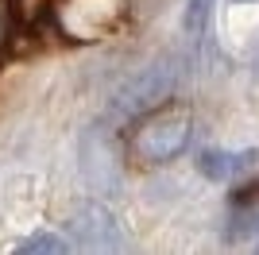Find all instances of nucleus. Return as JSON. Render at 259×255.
I'll return each instance as SVG.
<instances>
[{
    "label": "nucleus",
    "instance_id": "obj_1",
    "mask_svg": "<svg viewBox=\"0 0 259 255\" xmlns=\"http://www.w3.org/2000/svg\"><path fill=\"white\" fill-rule=\"evenodd\" d=\"M190 139H194V116L186 108H151L132 136V151L143 162H170L186 155Z\"/></svg>",
    "mask_w": 259,
    "mask_h": 255
},
{
    "label": "nucleus",
    "instance_id": "obj_2",
    "mask_svg": "<svg viewBox=\"0 0 259 255\" xmlns=\"http://www.w3.org/2000/svg\"><path fill=\"white\" fill-rule=\"evenodd\" d=\"M174 81H178V74H174V62L170 58H162V62L147 66L143 74H136L124 89L116 93V112L120 120L128 116H143V112H151V108H159L166 97H170Z\"/></svg>",
    "mask_w": 259,
    "mask_h": 255
},
{
    "label": "nucleus",
    "instance_id": "obj_3",
    "mask_svg": "<svg viewBox=\"0 0 259 255\" xmlns=\"http://www.w3.org/2000/svg\"><path fill=\"white\" fill-rule=\"evenodd\" d=\"M81 159H85V174L97 190H112L120 182V170H116V155H112V143L101 136L97 128L89 132L85 147H81Z\"/></svg>",
    "mask_w": 259,
    "mask_h": 255
},
{
    "label": "nucleus",
    "instance_id": "obj_4",
    "mask_svg": "<svg viewBox=\"0 0 259 255\" xmlns=\"http://www.w3.org/2000/svg\"><path fill=\"white\" fill-rule=\"evenodd\" d=\"M201 174L217 182H228V178H248L259 170V151H205L201 155Z\"/></svg>",
    "mask_w": 259,
    "mask_h": 255
},
{
    "label": "nucleus",
    "instance_id": "obj_5",
    "mask_svg": "<svg viewBox=\"0 0 259 255\" xmlns=\"http://www.w3.org/2000/svg\"><path fill=\"white\" fill-rule=\"evenodd\" d=\"M112 217H108L101 205H89V209H81V217H77V236L81 240H93V244H108L112 240Z\"/></svg>",
    "mask_w": 259,
    "mask_h": 255
},
{
    "label": "nucleus",
    "instance_id": "obj_6",
    "mask_svg": "<svg viewBox=\"0 0 259 255\" xmlns=\"http://www.w3.org/2000/svg\"><path fill=\"white\" fill-rule=\"evenodd\" d=\"M209 12H213V0H190V8H186V31L201 35L209 23Z\"/></svg>",
    "mask_w": 259,
    "mask_h": 255
},
{
    "label": "nucleus",
    "instance_id": "obj_7",
    "mask_svg": "<svg viewBox=\"0 0 259 255\" xmlns=\"http://www.w3.org/2000/svg\"><path fill=\"white\" fill-rule=\"evenodd\" d=\"M66 247H70L66 240H58V236L47 232V236H31V240H23L20 251H66Z\"/></svg>",
    "mask_w": 259,
    "mask_h": 255
},
{
    "label": "nucleus",
    "instance_id": "obj_8",
    "mask_svg": "<svg viewBox=\"0 0 259 255\" xmlns=\"http://www.w3.org/2000/svg\"><path fill=\"white\" fill-rule=\"evenodd\" d=\"M0 31H4V23H0Z\"/></svg>",
    "mask_w": 259,
    "mask_h": 255
},
{
    "label": "nucleus",
    "instance_id": "obj_9",
    "mask_svg": "<svg viewBox=\"0 0 259 255\" xmlns=\"http://www.w3.org/2000/svg\"><path fill=\"white\" fill-rule=\"evenodd\" d=\"M236 4H244V0H236Z\"/></svg>",
    "mask_w": 259,
    "mask_h": 255
}]
</instances>
